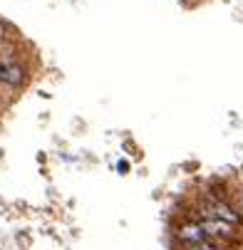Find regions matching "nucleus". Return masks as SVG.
<instances>
[{"label": "nucleus", "mask_w": 243, "mask_h": 250, "mask_svg": "<svg viewBox=\"0 0 243 250\" xmlns=\"http://www.w3.org/2000/svg\"><path fill=\"white\" fill-rule=\"evenodd\" d=\"M179 238H181L184 243L199 245V243H206V230H203V226H199V223H186V226H181Z\"/></svg>", "instance_id": "nucleus-2"}, {"label": "nucleus", "mask_w": 243, "mask_h": 250, "mask_svg": "<svg viewBox=\"0 0 243 250\" xmlns=\"http://www.w3.org/2000/svg\"><path fill=\"white\" fill-rule=\"evenodd\" d=\"M0 38H3V27H0Z\"/></svg>", "instance_id": "nucleus-7"}, {"label": "nucleus", "mask_w": 243, "mask_h": 250, "mask_svg": "<svg viewBox=\"0 0 243 250\" xmlns=\"http://www.w3.org/2000/svg\"><path fill=\"white\" fill-rule=\"evenodd\" d=\"M203 230L206 233H216V235H231V226L228 223H223V221H216V218H208L206 223H203Z\"/></svg>", "instance_id": "nucleus-4"}, {"label": "nucleus", "mask_w": 243, "mask_h": 250, "mask_svg": "<svg viewBox=\"0 0 243 250\" xmlns=\"http://www.w3.org/2000/svg\"><path fill=\"white\" fill-rule=\"evenodd\" d=\"M117 171H119V173H127V171H129V161H119V164H117Z\"/></svg>", "instance_id": "nucleus-5"}, {"label": "nucleus", "mask_w": 243, "mask_h": 250, "mask_svg": "<svg viewBox=\"0 0 243 250\" xmlns=\"http://www.w3.org/2000/svg\"><path fill=\"white\" fill-rule=\"evenodd\" d=\"M3 75H5V69H3V67H0V80H3Z\"/></svg>", "instance_id": "nucleus-6"}, {"label": "nucleus", "mask_w": 243, "mask_h": 250, "mask_svg": "<svg viewBox=\"0 0 243 250\" xmlns=\"http://www.w3.org/2000/svg\"><path fill=\"white\" fill-rule=\"evenodd\" d=\"M203 216H206V218L223 221V223H228V226L241 223V218L236 216V213H233L226 203H221V201H216V198H208V201H203Z\"/></svg>", "instance_id": "nucleus-1"}, {"label": "nucleus", "mask_w": 243, "mask_h": 250, "mask_svg": "<svg viewBox=\"0 0 243 250\" xmlns=\"http://www.w3.org/2000/svg\"><path fill=\"white\" fill-rule=\"evenodd\" d=\"M22 80H25V72H22V67H18V64H10V67H5L3 82H8L10 87H20V84H22Z\"/></svg>", "instance_id": "nucleus-3"}]
</instances>
